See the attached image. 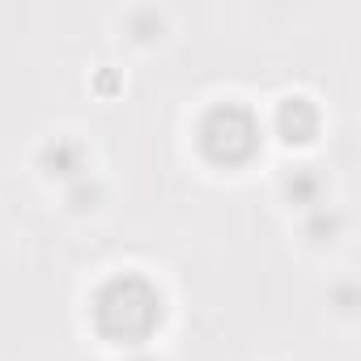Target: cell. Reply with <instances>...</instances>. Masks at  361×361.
Masks as SVG:
<instances>
[{"label": "cell", "instance_id": "6da1fadb", "mask_svg": "<svg viewBox=\"0 0 361 361\" xmlns=\"http://www.w3.org/2000/svg\"><path fill=\"white\" fill-rule=\"evenodd\" d=\"M94 314H98V327H102L111 340L132 344V340H140V336H149V331L157 327L161 302H157V293H153L145 281L123 276V281H111V285L102 289Z\"/></svg>", "mask_w": 361, "mask_h": 361}]
</instances>
